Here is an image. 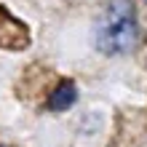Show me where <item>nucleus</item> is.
Here are the masks:
<instances>
[{
    "mask_svg": "<svg viewBox=\"0 0 147 147\" xmlns=\"http://www.w3.org/2000/svg\"><path fill=\"white\" fill-rule=\"evenodd\" d=\"M0 147H3V144H0Z\"/></svg>",
    "mask_w": 147,
    "mask_h": 147,
    "instance_id": "4",
    "label": "nucleus"
},
{
    "mask_svg": "<svg viewBox=\"0 0 147 147\" xmlns=\"http://www.w3.org/2000/svg\"><path fill=\"white\" fill-rule=\"evenodd\" d=\"M75 99H78V86H75L72 80H62L54 91H51L48 107H51V110H67V107L75 105Z\"/></svg>",
    "mask_w": 147,
    "mask_h": 147,
    "instance_id": "2",
    "label": "nucleus"
},
{
    "mask_svg": "<svg viewBox=\"0 0 147 147\" xmlns=\"http://www.w3.org/2000/svg\"><path fill=\"white\" fill-rule=\"evenodd\" d=\"M144 3H147V0H144Z\"/></svg>",
    "mask_w": 147,
    "mask_h": 147,
    "instance_id": "3",
    "label": "nucleus"
},
{
    "mask_svg": "<svg viewBox=\"0 0 147 147\" xmlns=\"http://www.w3.org/2000/svg\"><path fill=\"white\" fill-rule=\"evenodd\" d=\"M96 48L107 56H123L139 46V19L131 0H110L94 27Z\"/></svg>",
    "mask_w": 147,
    "mask_h": 147,
    "instance_id": "1",
    "label": "nucleus"
}]
</instances>
